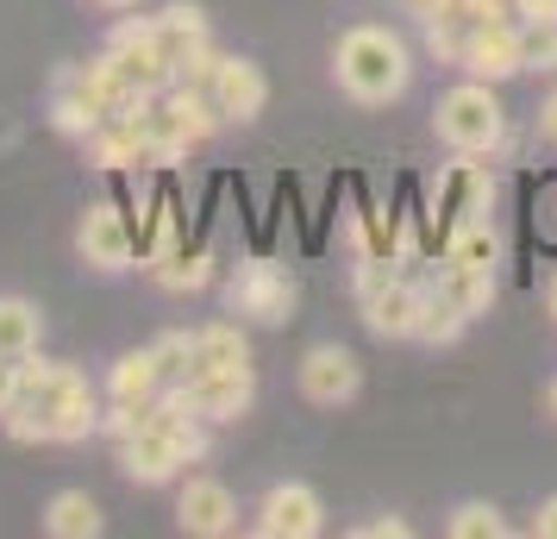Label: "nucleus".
Listing matches in <instances>:
<instances>
[{
	"mask_svg": "<svg viewBox=\"0 0 557 539\" xmlns=\"http://www.w3.org/2000/svg\"><path fill=\"white\" fill-rule=\"evenodd\" d=\"M513 20H532V26H557V0H513Z\"/></svg>",
	"mask_w": 557,
	"mask_h": 539,
	"instance_id": "c85d7f7f",
	"label": "nucleus"
},
{
	"mask_svg": "<svg viewBox=\"0 0 557 539\" xmlns=\"http://www.w3.org/2000/svg\"><path fill=\"white\" fill-rule=\"evenodd\" d=\"M20 402L45 420L51 445H82V439L101 433V402H95L88 377L70 364H45L38 352L20 358Z\"/></svg>",
	"mask_w": 557,
	"mask_h": 539,
	"instance_id": "f257e3e1",
	"label": "nucleus"
},
{
	"mask_svg": "<svg viewBox=\"0 0 557 539\" xmlns=\"http://www.w3.org/2000/svg\"><path fill=\"white\" fill-rule=\"evenodd\" d=\"M552 414H557V383H552Z\"/></svg>",
	"mask_w": 557,
	"mask_h": 539,
	"instance_id": "c9c22d12",
	"label": "nucleus"
},
{
	"mask_svg": "<svg viewBox=\"0 0 557 539\" xmlns=\"http://www.w3.org/2000/svg\"><path fill=\"white\" fill-rule=\"evenodd\" d=\"M332 76H338V88H345L351 101L388 107V101L407 95L413 57H407V45L388 26H351L338 45H332Z\"/></svg>",
	"mask_w": 557,
	"mask_h": 539,
	"instance_id": "f03ea898",
	"label": "nucleus"
},
{
	"mask_svg": "<svg viewBox=\"0 0 557 539\" xmlns=\"http://www.w3.org/2000/svg\"><path fill=\"white\" fill-rule=\"evenodd\" d=\"M545 308H552V320H557V277H552V289H545Z\"/></svg>",
	"mask_w": 557,
	"mask_h": 539,
	"instance_id": "72a5a7b5",
	"label": "nucleus"
},
{
	"mask_svg": "<svg viewBox=\"0 0 557 539\" xmlns=\"http://www.w3.org/2000/svg\"><path fill=\"white\" fill-rule=\"evenodd\" d=\"M76 252H82V264H88V270L120 277V270H132V257H138V232H132V220L113 201H101V207H88V213H82Z\"/></svg>",
	"mask_w": 557,
	"mask_h": 539,
	"instance_id": "39448f33",
	"label": "nucleus"
},
{
	"mask_svg": "<svg viewBox=\"0 0 557 539\" xmlns=\"http://www.w3.org/2000/svg\"><path fill=\"white\" fill-rule=\"evenodd\" d=\"M326 527V502L307 483H276L257 509V539H313Z\"/></svg>",
	"mask_w": 557,
	"mask_h": 539,
	"instance_id": "0eeeda50",
	"label": "nucleus"
},
{
	"mask_svg": "<svg viewBox=\"0 0 557 539\" xmlns=\"http://www.w3.org/2000/svg\"><path fill=\"white\" fill-rule=\"evenodd\" d=\"M176 527L195 539H220L238 527V495L220 477H188L176 495Z\"/></svg>",
	"mask_w": 557,
	"mask_h": 539,
	"instance_id": "1a4fd4ad",
	"label": "nucleus"
},
{
	"mask_svg": "<svg viewBox=\"0 0 557 539\" xmlns=\"http://www.w3.org/2000/svg\"><path fill=\"white\" fill-rule=\"evenodd\" d=\"M120 464H126L132 483H170V477H182L188 452L176 445V433H170V427L145 420L132 439H120Z\"/></svg>",
	"mask_w": 557,
	"mask_h": 539,
	"instance_id": "ddd939ff",
	"label": "nucleus"
},
{
	"mask_svg": "<svg viewBox=\"0 0 557 539\" xmlns=\"http://www.w3.org/2000/svg\"><path fill=\"white\" fill-rule=\"evenodd\" d=\"M413 534V527H407L401 514H388V520H363V527H357V539H407Z\"/></svg>",
	"mask_w": 557,
	"mask_h": 539,
	"instance_id": "c756f323",
	"label": "nucleus"
},
{
	"mask_svg": "<svg viewBox=\"0 0 557 539\" xmlns=\"http://www.w3.org/2000/svg\"><path fill=\"white\" fill-rule=\"evenodd\" d=\"M432 126H438V138H445L451 151L488 157L507 138V113H502V101H495V82L470 76V82H457V88H445L438 107H432Z\"/></svg>",
	"mask_w": 557,
	"mask_h": 539,
	"instance_id": "7ed1b4c3",
	"label": "nucleus"
},
{
	"mask_svg": "<svg viewBox=\"0 0 557 539\" xmlns=\"http://www.w3.org/2000/svg\"><path fill=\"white\" fill-rule=\"evenodd\" d=\"M101 120H107V107H101V95L82 82V70H57V82H51V126L63 132V138H88Z\"/></svg>",
	"mask_w": 557,
	"mask_h": 539,
	"instance_id": "4468645a",
	"label": "nucleus"
},
{
	"mask_svg": "<svg viewBox=\"0 0 557 539\" xmlns=\"http://www.w3.org/2000/svg\"><path fill=\"white\" fill-rule=\"evenodd\" d=\"M445 264H482V270H495L502 264V232L488 213H463L445 238Z\"/></svg>",
	"mask_w": 557,
	"mask_h": 539,
	"instance_id": "f3484780",
	"label": "nucleus"
},
{
	"mask_svg": "<svg viewBox=\"0 0 557 539\" xmlns=\"http://www.w3.org/2000/svg\"><path fill=\"white\" fill-rule=\"evenodd\" d=\"M151 277L170 295H195V289H207L220 277V264H213V252H176V257H163V264H151Z\"/></svg>",
	"mask_w": 557,
	"mask_h": 539,
	"instance_id": "4be33fe9",
	"label": "nucleus"
},
{
	"mask_svg": "<svg viewBox=\"0 0 557 539\" xmlns=\"http://www.w3.org/2000/svg\"><path fill=\"white\" fill-rule=\"evenodd\" d=\"M107 520H101V502L88 489H57L45 502V534L51 539H95Z\"/></svg>",
	"mask_w": 557,
	"mask_h": 539,
	"instance_id": "2eb2a0df",
	"label": "nucleus"
},
{
	"mask_svg": "<svg viewBox=\"0 0 557 539\" xmlns=\"http://www.w3.org/2000/svg\"><path fill=\"white\" fill-rule=\"evenodd\" d=\"M463 327H470V314L451 308L438 289H426V308H420V327H413V339H420V345H457V339H463Z\"/></svg>",
	"mask_w": 557,
	"mask_h": 539,
	"instance_id": "b1692460",
	"label": "nucleus"
},
{
	"mask_svg": "<svg viewBox=\"0 0 557 539\" xmlns=\"http://www.w3.org/2000/svg\"><path fill=\"white\" fill-rule=\"evenodd\" d=\"M201 38H207V13H201V7L176 0V7H163V13H157V45H163L170 63H182V51H188V45H201Z\"/></svg>",
	"mask_w": 557,
	"mask_h": 539,
	"instance_id": "5701e85b",
	"label": "nucleus"
},
{
	"mask_svg": "<svg viewBox=\"0 0 557 539\" xmlns=\"http://www.w3.org/2000/svg\"><path fill=\"white\" fill-rule=\"evenodd\" d=\"M445 527H451V539H502L507 534V520L495 502H457Z\"/></svg>",
	"mask_w": 557,
	"mask_h": 539,
	"instance_id": "393cba45",
	"label": "nucleus"
},
{
	"mask_svg": "<svg viewBox=\"0 0 557 539\" xmlns=\"http://www.w3.org/2000/svg\"><path fill=\"white\" fill-rule=\"evenodd\" d=\"M457 13L470 26H495V20H513V0H457Z\"/></svg>",
	"mask_w": 557,
	"mask_h": 539,
	"instance_id": "cd10ccee",
	"label": "nucleus"
},
{
	"mask_svg": "<svg viewBox=\"0 0 557 539\" xmlns=\"http://www.w3.org/2000/svg\"><path fill=\"white\" fill-rule=\"evenodd\" d=\"M101 7H138V0H101Z\"/></svg>",
	"mask_w": 557,
	"mask_h": 539,
	"instance_id": "f704fd0d",
	"label": "nucleus"
},
{
	"mask_svg": "<svg viewBox=\"0 0 557 539\" xmlns=\"http://www.w3.org/2000/svg\"><path fill=\"white\" fill-rule=\"evenodd\" d=\"M107 395H113V402H157V395H163V370H157L151 345H145V352H126V358H113V370H107Z\"/></svg>",
	"mask_w": 557,
	"mask_h": 539,
	"instance_id": "aec40b11",
	"label": "nucleus"
},
{
	"mask_svg": "<svg viewBox=\"0 0 557 539\" xmlns=\"http://www.w3.org/2000/svg\"><path fill=\"white\" fill-rule=\"evenodd\" d=\"M226 308L257 327H282V320H295V277L276 257H245L226 277Z\"/></svg>",
	"mask_w": 557,
	"mask_h": 539,
	"instance_id": "20e7f679",
	"label": "nucleus"
},
{
	"mask_svg": "<svg viewBox=\"0 0 557 539\" xmlns=\"http://www.w3.org/2000/svg\"><path fill=\"white\" fill-rule=\"evenodd\" d=\"M207 95H213V107H220L226 126H251L257 113L270 107V82H263V70H257L251 57H220Z\"/></svg>",
	"mask_w": 557,
	"mask_h": 539,
	"instance_id": "9d476101",
	"label": "nucleus"
},
{
	"mask_svg": "<svg viewBox=\"0 0 557 539\" xmlns=\"http://www.w3.org/2000/svg\"><path fill=\"white\" fill-rule=\"evenodd\" d=\"M488 201H495V176H488L482 163H470L463 151H457V163H445V170L432 176V213H438L445 226H457L463 213H488Z\"/></svg>",
	"mask_w": 557,
	"mask_h": 539,
	"instance_id": "9b49d317",
	"label": "nucleus"
},
{
	"mask_svg": "<svg viewBox=\"0 0 557 539\" xmlns=\"http://www.w3.org/2000/svg\"><path fill=\"white\" fill-rule=\"evenodd\" d=\"M238 364H251V339H245L238 320H213V327L195 333V370H238ZM195 370H188V377H195ZM188 377H182V383H188Z\"/></svg>",
	"mask_w": 557,
	"mask_h": 539,
	"instance_id": "dca6fc26",
	"label": "nucleus"
},
{
	"mask_svg": "<svg viewBox=\"0 0 557 539\" xmlns=\"http://www.w3.org/2000/svg\"><path fill=\"white\" fill-rule=\"evenodd\" d=\"M520 70H557V26H532L520 20Z\"/></svg>",
	"mask_w": 557,
	"mask_h": 539,
	"instance_id": "bb28decb",
	"label": "nucleus"
},
{
	"mask_svg": "<svg viewBox=\"0 0 557 539\" xmlns=\"http://www.w3.org/2000/svg\"><path fill=\"white\" fill-rule=\"evenodd\" d=\"M188 395V408L201 414L207 427H226V420H245L257 402V377L251 364H238V370H195L188 383H176Z\"/></svg>",
	"mask_w": 557,
	"mask_h": 539,
	"instance_id": "423d86ee",
	"label": "nucleus"
},
{
	"mask_svg": "<svg viewBox=\"0 0 557 539\" xmlns=\"http://www.w3.org/2000/svg\"><path fill=\"white\" fill-rule=\"evenodd\" d=\"M163 107L182 120V132H188L195 145L226 126V120H220V107H213V95H207V88H188V82H170V88H163Z\"/></svg>",
	"mask_w": 557,
	"mask_h": 539,
	"instance_id": "412c9836",
	"label": "nucleus"
},
{
	"mask_svg": "<svg viewBox=\"0 0 557 539\" xmlns=\"http://www.w3.org/2000/svg\"><path fill=\"white\" fill-rule=\"evenodd\" d=\"M532 534L557 539V495H545V502H539V514H532Z\"/></svg>",
	"mask_w": 557,
	"mask_h": 539,
	"instance_id": "473e14b6",
	"label": "nucleus"
},
{
	"mask_svg": "<svg viewBox=\"0 0 557 539\" xmlns=\"http://www.w3.org/2000/svg\"><path fill=\"white\" fill-rule=\"evenodd\" d=\"M20 402V358H0V414Z\"/></svg>",
	"mask_w": 557,
	"mask_h": 539,
	"instance_id": "7c9ffc66",
	"label": "nucleus"
},
{
	"mask_svg": "<svg viewBox=\"0 0 557 539\" xmlns=\"http://www.w3.org/2000/svg\"><path fill=\"white\" fill-rule=\"evenodd\" d=\"M432 289H438L451 308H463L476 320V314H488V302H495V270H482V264H445Z\"/></svg>",
	"mask_w": 557,
	"mask_h": 539,
	"instance_id": "6ab92c4d",
	"label": "nucleus"
},
{
	"mask_svg": "<svg viewBox=\"0 0 557 539\" xmlns=\"http://www.w3.org/2000/svg\"><path fill=\"white\" fill-rule=\"evenodd\" d=\"M463 76L476 82H507L520 76V20H495V26H470L463 38Z\"/></svg>",
	"mask_w": 557,
	"mask_h": 539,
	"instance_id": "f8f14e48",
	"label": "nucleus"
},
{
	"mask_svg": "<svg viewBox=\"0 0 557 539\" xmlns=\"http://www.w3.org/2000/svg\"><path fill=\"white\" fill-rule=\"evenodd\" d=\"M151 358H157V370H163V389L182 383V377L195 370V333H163V339H151Z\"/></svg>",
	"mask_w": 557,
	"mask_h": 539,
	"instance_id": "a878e982",
	"label": "nucleus"
},
{
	"mask_svg": "<svg viewBox=\"0 0 557 539\" xmlns=\"http://www.w3.org/2000/svg\"><path fill=\"white\" fill-rule=\"evenodd\" d=\"M539 138H545V145L557 151V88L545 95V101H539Z\"/></svg>",
	"mask_w": 557,
	"mask_h": 539,
	"instance_id": "2f4dec72",
	"label": "nucleus"
},
{
	"mask_svg": "<svg viewBox=\"0 0 557 539\" xmlns=\"http://www.w3.org/2000/svg\"><path fill=\"white\" fill-rule=\"evenodd\" d=\"M45 339V314L26 295H0V358H32Z\"/></svg>",
	"mask_w": 557,
	"mask_h": 539,
	"instance_id": "a211bd4d",
	"label": "nucleus"
},
{
	"mask_svg": "<svg viewBox=\"0 0 557 539\" xmlns=\"http://www.w3.org/2000/svg\"><path fill=\"white\" fill-rule=\"evenodd\" d=\"M357 389H363V364L345 345H313L301 358V395L313 408H345Z\"/></svg>",
	"mask_w": 557,
	"mask_h": 539,
	"instance_id": "6e6552de",
	"label": "nucleus"
}]
</instances>
